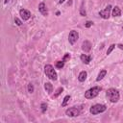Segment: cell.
I'll list each match as a JSON object with an SVG mask.
<instances>
[{
	"mask_svg": "<svg viewBox=\"0 0 123 123\" xmlns=\"http://www.w3.org/2000/svg\"><path fill=\"white\" fill-rule=\"evenodd\" d=\"M107 97H108V99L111 102L116 103L119 100L120 95H119V92H118L117 89H115V88H109L107 90Z\"/></svg>",
	"mask_w": 123,
	"mask_h": 123,
	"instance_id": "1",
	"label": "cell"
},
{
	"mask_svg": "<svg viewBox=\"0 0 123 123\" xmlns=\"http://www.w3.org/2000/svg\"><path fill=\"white\" fill-rule=\"evenodd\" d=\"M44 72L46 74V76L50 79V80H53V81H56L57 80V72L55 71L54 67L51 65V64H46L44 66Z\"/></svg>",
	"mask_w": 123,
	"mask_h": 123,
	"instance_id": "2",
	"label": "cell"
},
{
	"mask_svg": "<svg viewBox=\"0 0 123 123\" xmlns=\"http://www.w3.org/2000/svg\"><path fill=\"white\" fill-rule=\"evenodd\" d=\"M101 91V87L100 86H93L91 88H89L88 90H86L85 92V97L86 99H92V98H95L99 92Z\"/></svg>",
	"mask_w": 123,
	"mask_h": 123,
	"instance_id": "3",
	"label": "cell"
},
{
	"mask_svg": "<svg viewBox=\"0 0 123 123\" xmlns=\"http://www.w3.org/2000/svg\"><path fill=\"white\" fill-rule=\"evenodd\" d=\"M106 110H107V107H106L105 105H103V104H95V105H93V106L90 108L89 111H90L91 114L95 115V114L104 112Z\"/></svg>",
	"mask_w": 123,
	"mask_h": 123,
	"instance_id": "4",
	"label": "cell"
},
{
	"mask_svg": "<svg viewBox=\"0 0 123 123\" xmlns=\"http://www.w3.org/2000/svg\"><path fill=\"white\" fill-rule=\"evenodd\" d=\"M80 109L76 108V107H72V108H68L66 111H65V114L69 117H75V116H78L80 115Z\"/></svg>",
	"mask_w": 123,
	"mask_h": 123,
	"instance_id": "5",
	"label": "cell"
},
{
	"mask_svg": "<svg viewBox=\"0 0 123 123\" xmlns=\"http://www.w3.org/2000/svg\"><path fill=\"white\" fill-rule=\"evenodd\" d=\"M78 38H79V34H78V32L75 31V30L70 31V33H69V35H68V41H69V43H70V44H74V43L78 40Z\"/></svg>",
	"mask_w": 123,
	"mask_h": 123,
	"instance_id": "6",
	"label": "cell"
},
{
	"mask_svg": "<svg viewBox=\"0 0 123 123\" xmlns=\"http://www.w3.org/2000/svg\"><path fill=\"white\" fill-rule=\"evenodd\" d=\"M111 5H108L103 11H100L99 12V15L104 18V19H108L110 17V14H111Z\"/></svg>",
	"mask_w": 123,
	"mask_h": 123,
	"instance_id": "7",
	"label": "cell"
},
{
	"mask_svg": "<svg viewBox=\"0 0 123 123\" xmlns=\"http://www.w3.org/2000/svg\"><path fill=\"white\" fill-rule=\"evenodd\" d=\"M19 14H20V16H21V18H22L23 20H28V19L31 17V12H30V11H28V10H26V9H20Z\"/></svg>",
	"mask_w": 123,
	"mask_h": 123,
	"instance_id": "8",
	"label": "cell"
},
{
	"mask_svg": "<svg viewBox=\"0 0 123 123\" xmlns=\"http://www.w3.org/2000/svg\"><path fill=\"white\" fill-rule=\"evenodd\" d=\"M82 49H83V51H85L86 53L89 52L90 49H91V43H90L88 40L83 41V43H82Z\"/></svg>",
	"mask_w": 123,
	"mask_h": 123,
	"instance_id": "9",
	"label": "cell"
},
{
	"mask_svg": "<svg viewBox=\"0 0 123 123\" xmlns=\"http://www.w3.org/2000/svg\"><path fill=\"white\" fill-rule=\"evenodd\" d=\"M38 11H39L44 16H46V15L48 14V12H47V9H46V5H45L43 2H41V3L38 5Z\"/></svg>",
	"mask_w": 123,
	"mask_h": 123,
	"instance_id": "10",
	"label": "cell"
},
{
	"mask_svg": "<svg viewBox=\"0 0 123 123\" xmlns=\"http://www.w3.org/2000/svg\"><path fill=\"white\" fill-rule=\"evenodd\" d=\"M80 59H81V61L84 62V63H86V64H88L89 62H90V61H91V56H87V55H86V54H82L81 56H80Z\"/></svg>",
	"mask_w": 123,
	"mask_h": 123,
	"instance_id": "11",
	"label": "cell"
},
{
	"mask_svg": "<svg viewBox=\"0 0 123 123\" xmlns=\"http://www.w3.org/2000/svg\"><path fill=\"white\" fill-rule=\"evenodd\" d=\"M111 14H112V16H120L121 15V10L117 7V6H115L113 9H112V12H111Z\"/></svg>",
	"mask_w": 123,
	"mask_h": 123,
	"instance_id": "12",
	"label": "cell"
},
{
	"mask_svg": "<svg viewBox=\"0 0 123 123\" xmlns=\"http://www.w3.org/2000/svg\"><path fill=\"white\" fill-rule=\"evenodd\" d=\"M106 74H107V70L106 69H103V70H101L100 72H99V74H98V76H97V78H96V81L97 82H99V81H101L105 76H106Z\"/></svg>",
	"mask_w": 123,
	"mask_h": 123,
	"instance_id": "13",
	"label": "cell"
},
{
	"mask_svg": "<svg viewBox=\"0 0 123 123\" xmlns=\"http://www.w3.org/2000/svg\"><path fill=\"white\" fill-rule=\"evenodd\" d=\"M86 71H81L80 72V74H79V76H78V80L80 81V82H84L86 79Z\"/></svg>",
	"mask_w": 123,
	"mask_h": 123,
	"instance_id": "14",
	"label": "cell"
},
{
	"mask_svg": "<svg viewBox=\"0 0 123 123\" xmlns=\"http://www.w3.org/2000/svg\"><path fill=\"white\" fill-rule=\"evenodd\" d=\"M44 88H45V90H46L49 94L53 91V86H52L51 83H45V84H44Z\"/></svg>",
	"mask_w": 123,
	"mask_h": 123,
	"instance_id": "15",
	"label": "cell"
},
{
	"mask_svg": "<svg viewBox=\"0 0 123 123\" xmlns=\"http://www.w3.org/2000/svg\"><path fill=\"white\" fill-rule=\"evenodd\" d=\"M56 67L57 68H59V69H62V67H63V65H64V62L63 61H58V62H56Z\"/></svg>",
	"mask_w": 123,
	"mask_h": 123,
	"instance_id": "16",
	"label": "cell"
},
{
	"mask_svg": "<svg viewBox=\"0 0 123 123\" xmlns=\"http://www.w3.org/2000/svg\"><path fill=\"white\" fill-rule=\"evenodd\" d=\"M69 99H70V95H66V96L63 98V101H62V107H65V106L67 105Z\"/></svg>",
	"mask_w": 123,
	"mask_h": 123,
	"instance_id": "17",
	"label": "cell"
},
{
	"mask_svg": "<svg viewBox=\"0 0 123 123\" xmlns=\"http://www.w3.org/2000/svg\"><path fill=\"white\" fill-rule=\"evenodd\" d=\"M62 91H63V87H59V88L56 90V92H55V94H54V96H53V97L57 98V97H58V96L62 92Z\"/></svg>",
	"mask_w": 123,
	"mask_h": 123,
	"instance_id": "18",
	"label": "cell"
},
{
	"mask_svg": "<svg viewBox=\"0 0 123 123\" xmlns=\"http://www.w3.org/2000/svg\"><path fill=\"white\" fill-rule=\"evenodd\" d=\"M40 107H41V111L44 113L46 111V110H47V104L46 103H41Z\"/></svg>",
	"mask_w": 123,
	"mask_h": 123,
	"instance_id": "19",
	"label": "cell"
},
{
	"mask_svg": "<svg viewBox=\"0 0 123 123\" xmlns=\"http://www.w3.org/2000/svg\"><path fill=\"white\" fill-rule=\"evenodd\" d=\"M114 48H115V44H111V45L109 47V49L107 50V55H110V54H111V52Z\"/></svg>",
	"mask_w": 123,
	"mask_h": 123,
	"instance_id": "20",
	"label": "cell"
},
{
	"mask_svg": "<svg viewBox=\"0 0 123 123\" xmlns=\"http://www.w3.org/2000/svg\"><path fill=\"white\" fill-rule=\"evenodd\" d=\"M70 60V55L68 54V53H66L64 56H63V58H62V61L65 62H67V61H69Z\"/></svg>",
	"mask_w": 123,
	"mask_h": 123,
	"instance_id": "21",
	"label": "cell"
},
{
	"mask_svg": "<svg viewBox=\"0 0 123 123\" xmlns=\"http://www.w3.org/2000/svg\"><path fill=\"white\" fill-rule=\"evenodd\" d=\"M28 91H29L30 93L34 92V86H33L32 84H29V85H28Z\"/></svg>",
	"mask_w": 123,
	"mask_h": 123,
	"instance_id": "22",
	"label": "cell"
},
{
	"mask_svg": "<svg viewBox=\"0 0 123 123\" xmlns=\"http://www.w3.org/2000/svg\"><path fill=\"white\" fill-rule=\"evenodd\" d=\"M14 22H15V23H16V25H18V26H20V25L22 24L21 20H20V19H18L17 17H15V18H14Z\"/></svg>",
	"mask_w": 123,
	"mask_h": 123,
	"instance_id": "23",
	"label": "cell"
},
{
	"mask_svg": "<svg viewBox=\"0 0 123 123\" xmlns=\"http://www.w3.org/2000/svg\"><path fill=\"white\" fill-rule=\"evenodd\" d=\"M92 23H93L92 21H86V24H85V26H86V28H89V27L92 25Z\"/></svg>",
	"mask_w": 123,
	"mask_h": 123,
	"instance_id": "24",
	"label": "cell"
},
{
	"mask_svg": "<svg viewBox=\"0 0 123 123\" xmlns=\"http://www.w3.org/2000/svg\"><path fill=\"white\" fill-rule=\"evenodd\" d=\"M80 13H81V14H82L83 16H85V15H86V11H84V8H83V7L81 8V11H80Z\"/></svg>",
	"mask_w": 123,
	"mask_h": 123,
	"instance_id": "25",
	"label": "cell"
},
{
	"mask_svg": "<svg viewBox=\"0 0 123 123\" xmlns=\"http://www.w3.org/2000/svg\"><path fill=\"white\" fill-rule=\"evenodd\" d=\"M118 47H119L120 49H123V45H122V44H118Z\"/></svg>",
	"mask_w": 123,
	"mask_h": 123,
	"instance_id": "26",
	"label": "cell"
},
{
	"mask_svg": "<svg viewBox=\"0 0 123 123\" xmlns=\"http://www.w3.org/2000/svg\"><path fill=\"white\" fill-rule=\"evenodd\" d=\"M64 1H65V0H60V2H59V3H60V4H62V3H63Z\"/></svg>",
	"mask_w": 123,
	"mask_h": 123,
	"instance_id": "27",
	"label": "cell"
},
{
	"mask_svg": "<svg viewBox=\"0 0 123 123\" xmlns=\"http://www.w3.org/2000/svg\"><path fill=\"white\" fill-rule=\"evenodd\" d=\"M122 29H123V28H122Z\"/></svg>",
	"mask_w": 123,
	"mask_h": 123,
	"instance_id": "28",
	"label": "cell"
}]
</instances>
